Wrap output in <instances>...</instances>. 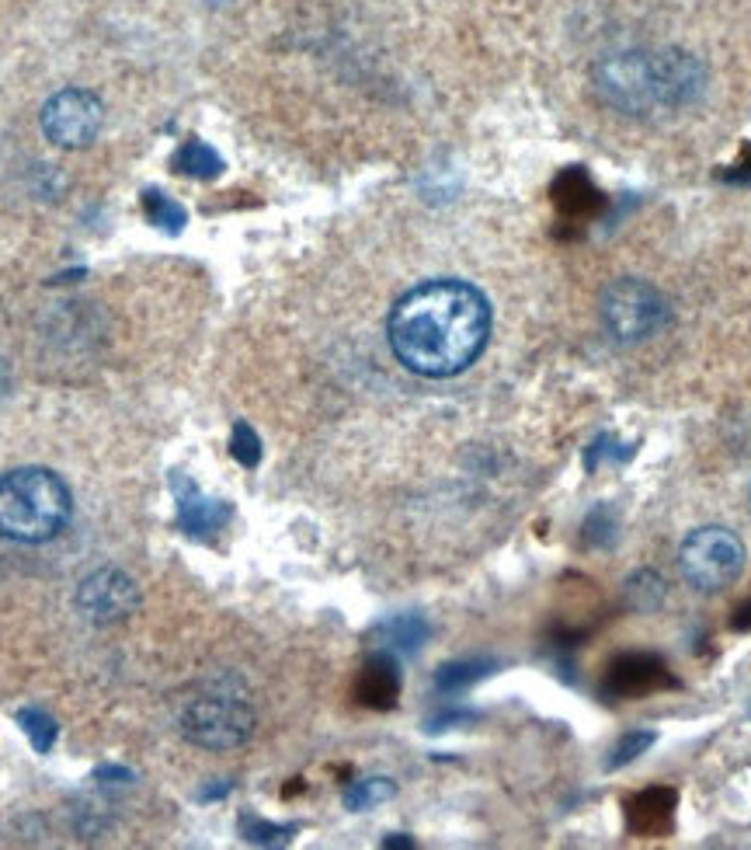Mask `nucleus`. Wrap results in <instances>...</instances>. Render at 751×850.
<instances>
[{
	"mask_svg": "<svg viewBox=\"0 0 751 850\" xmlns=\"http://www.w3.org/2000/svg\"><path fill=\"white\" fill-rule=\"evenodd\" d=\"M386 335L410 373L446 381L473 366L488 345L491 307L463 279H431L397 300Z\"/></svg>",
	"mask_w": 751,
	"mask_h": 850,
	"instance_id": "nucleus-1",
	"label": "nucleus"
},
{
	"mask_svg": "<svg viewBox=\"0 0 751 850\" xmlns=\"http://www.w3.org/2000/svg\"><path fill=\"white\" fill-rule=\"evenodd\" d=\"M70 512H74V495L53 470L18 467L0 475V537L4 540L45 545L66 527Z\"/></svg>",
	"mask_w": 751,
	"mask_h": 850,
	"instance_id": "nucleus-2",
	"label": "nucleus"
},
{
	"mask_svg": "<svg viewBox=\"0 0 751 850\" xmlns=\"http://www.w3.org/2000/svg\"><path fill=\"white\" fill-rule=\"evenodd\" d=\"M598 314L605 332L623 345H637L650 335H658L668 321L665 297L644 279H616L605 287Z\"/></svg>",
	"mask_w": 751,
	"mask_h": 850,
	"instance_id": "nucleus-3",
	"label": "nucleus"
},
{
	"mask_svg": "<svg viewBox=\"0 0 751 850\" xmlns=\"http://www.w3.org/2000/svg\"><path fill=\"white\" fill-rule=\"evenodd\" d=\"M678 569L682 579L699 593H720L734 585L744 572V545L734 530L727 527H699L686 537L678 551Z\"/></svg>",
	"mask_w": 751,
	"mask_h": 850,
	"instance_id": "nucleus-4",
	"label": "nucleus"
},
{
	"mask_svg": "<svg viewBox=\"0 0 751 850\" xmlns=\"http://www.w3.org/2000/svg\"><path fill=\"white\" fill-rule=\"evenodd\" d=\"M181 732L202 749H237L254 736V712L240 694L209 691L188 701Z\"/></svg>",
	"mask_w": 751,
	"mask_h": 850,
	"instance_id": "nucleus-5",
	"label": "nucleus"
},
{
	"mask_svg": "<svg viewBox=\"0 0 751 850\" xmlns=\"http://www.w3.org/2000/svg\"><path fill=\"white\" fill-rule=\"evenodd\" d=\"M598 91L616 108L640 115L654 105H665L661 94V56L658 53H616L598 63Z\"/></svg>",
	"mask_w": 751,
	"mask_h": 850,
	"instance_id": "nucleus-6",
	"label": "nucleus"
},
{
	"mask_svg": "<svg viewBox=\"0 0 751 850\" xmlns=\"http://www.w3.org/2000/svg\"><path fill=\"white\" fill-rule=\"evenodd\" d=\"M105 123V108L84 87H66L53 94L42 108V133L63 151L87 147Z\"/></svg>",
	"mask_w": 751,
	"mask_h": 850,
	"instance_id": "nucleus-7",
	"label": "nucleus"
},
{
	"mask_svg": "<svg viewBox=\"0 0 751 850\" xmlns=\"http://www.w3.org/2000/svg\"><path fill=\"white\" fill-rule=\"evenodd\" d=\"M136 607H139V589L118 569L94 572L77 589V610L91 624H123Z\"/></svg>",
	"mask_w": 751,
	"mask_h": 850,
	"instance_id": "nucleus-8",
	"label": "nucleus"
},
{
	"mask_svg": "<svg viewBox=\"0 0 751 850\" xmlns=\"http://www.w3.org/2000/svg\"><path fill=\"white\" fill-rule=\"evenodd\" d=\"M665 687H675V680L654 652H626V655L613 659L609 670H605V680H602V694L626 697V701L647 697Z\"/></svg>",
	"mask_w": 751,
	"mask_h": 850,
	"instance_id": "nucleus-9",
	"label": "nucleus"
},
{
	"mask_svg": "<svg viewBox=\"0 0 751 850\" xmlns=\"http://www.w3.org/2000/svg\"><path fill=\"white\" fill-rule=\"evenodd\" d=\"M171 488H175V502H178V527L196 537V540H206L212 533H220L227 527L230 519V502L223 499H209V495L199 491V485L185 478V475H175L171 478Z\"/></svg>",
	"mask_w": 751,
	"mask_h": 850,
	"instance_id": "nucleus-10",
	"label": "nucleus"
},
{
	"mask_svg": "<svg viewBox=\"0 0 751 850\" xmlns=\"http://www.w3.org/2000/svg\"><path fill=\"white\" fill-rule=\"evenodd\" d=\"M397 694H400V670H397L394 652H386V649L373 652L355 680L358 704L373 707V712H386V707L397 704Z\"/></svg>",
	"mask_w": 751,
	"mask_h": 850,
	"instance_id": "nucleus-11",
	"label": "nucleus"
},
{
	"mask_svg": "<svg viewBox=\"0 0 751 850\" xmlns=\"http://www.w3.org/2000/svg\"><path fill=\"white\" fill-rule=\"evenodd\" d=\"M678 795L671 788H647L626 801V822L640 837H661L671 830Z\"/></svg>",
	"mask_w": 751,
	"mask_h": 850,
	"instance_id": "nucleus-12",
	"label": "nucleus"
},
{
	"mask_svg": "<svg viewBox=\"0 0 751 850\" xmlns=\"http://www.w3.org/2000/svg\"><path fill=\"white\" fill-rule=\"evenodd\" d=\"M376 638L383 642L386 652H418L431 638V628L421 613H400V618L383 621L376 628Z\"/></svg>",
	"mask_w": 751,
	"mask_h": 850,
	"instance_id": "nucleus-13",
	"label": "nucleus"
},
{
	"mask_svg": "<svg viewBox=\"0 0 751 850\" xmlns=\"http://www.w3.org/2000/svg\"><path fill=\"white\" fill-rule=\"evenodd\" d=\"M665 593H668V585H665V579L654 569L634 572V576L626 579V589H623L629 610H637V613H654L665 603Z\"/></svg>",
	"mask_w": 751,
	"mask_h": 850,
	"instance_id": "nucleus-14",
	"label": "nucleus"
},
{
	"mask_svg": "<svg viewBox=\"0 0 751 850\" xmlns=\"http://www.w3.org/2000/svg\"><path fill=\"white\" fill-rule=\"evenodd\" d=\"M175 172L209 182V178H216L223 172V157L216 154L209 144H202V139H188V144L175 154Z\"/></svg>",
	"mask_w": 751,
	"mask_h": 850,
	"instance_id": "nucleus-15",
	"label": "nucleus"
},
{
	"mask_svg": "<svg viewBox=\"0 0 751 850\" xmlns=\"http://www.w3.org/2000/svg\"><path fill=\"white\" fill-rule=\"evenodd\" d=\"M494 670L491 659H467V663H446L439 673H435V687L442 694H456V691H467L470 683L483 680Z\"/></svg>",
	"mask_w": 751,
	"mask_h": 850,
	"instance_id": "nucleus-16",
	"label": "nucleus"
},
{
	"mask_svg": "<svg viewBox=\"0 0 751 850\" xmlns=\"http://www.w3.org/2000/svg\"><path fill=\"white\" fill-rule=\"evenodd\" d=\"M556 206L567 212H592L598 206V193L577 172H571L556 182Z\"/></svg>",
	"mask_w": 751,
	"mask_h": 850,
	"instance_id": "nucleus-17",
	"label": "nucleus"
},
{
	"mask_svg": "<svg viewBox=\"0 0 751 850\" xmlns=\"http://www.w3.org/2000/svg\"><path fill=\"white\" fill-rule=\"evenodd\" d=\"M18 725L29 736L35 753H50L56 746V722H53V715H45L42 707H21Z\"/></svg>",
	"mask_w": 751,
	"mask_h": 850,
	"instance_id": "nucleus-18",
	"label": "nucleus"
},
{
	"mask_svg": "<svg viewBox=\"0 0 751 850\" xmlns=\"http://www.w3.org/2000/svg\"><path fill=\"white\" fill-rule=\"evenodd\" d=\"M394 795H397V785L390 781V777H366V781H355L345 791V809L362 812V809H373V806H379V801L394 798Z\"/></svg>",
	"mask_w": 751,
	"mask_h": 850,
	"instance_id": "nucleus-19",
	"label": "nucleus"
},
{
	"mask_svg": "<svg viewBox=\"0 0 751 850\" xmlns=\"http://www.w3.org/2000/svg\"><path fill=\"white\" fill-rule=\"evenodd\" d=\"M143 209H147L150 224H157V227H164V230H171V234H178V230L188 224L185 206H181V203H175L171 196L154 193V188H150L147 196H143Z\"/></svg>",
	"mask_w": 751,
	"mask_h": 850,
	"instance_id": "nucleus-20",
	"label": "nucleus"
},
{
	"mask_svg": "<svg viewBox=\"0 0 751 850\" xmlns=\"http://www.w3.org/2000/svg\"><path fill=\"white\" fill-rule=\"evenodd\" d=\"M300 830L296 822H264L261 816H240V833H244L248 843H261V847H272V843H285Z\"/></svg>",
	"mask_w": 751,
	"mask_h": 850,
	"instance_id": "nucleus-21",
	"label": "nucleus"
},
{
	"mask_svg": "<svg viewBox=\"0 0 751 850\" xmlns=\"http://www.w3.org/2000/svg\"><path fill=\"white\" fill-rule=\"evenodd\" d=\"M616 512H613V506L609 502H598L588 516H585V545L588 548H609L613 540H616Z\"/></svg>",
	"mask_w": 751,
	"mask_h": 850,
	"instance_id": "nucleus-22",
	"label": "nucleus"
},
{
	"mask_svg": "<svg viewBox=\"0 0 751 850\" xmlns=\"http://www.w3.org/2000/svg\"><path fill=\"white\" fill-rule=\"evenodd\" d=\"M654 739H658V736H654L650 728H647V732H644V728L626 732V736L613 746L609 760H605V770H623V767H629V764L640 757V753H647V749L654 746Z\"/></svg>",
	"mask_w": 751,
	"mask_h": 850,
	"instance_id": "nucleus-23",
	"label": "nucleus"
},
{
	"mask_svg": "<svg viewBox=\"0 0 751 850\" xmlns=\"http://www.w3.org/2000/svg\"><path fill=\"white\" fill-rule=\"evenodd\" d=\"M230 454L240 467H258L261 464V439L254 436V429L248 422H237L233 425V436H230Z\"/></svg>",
	"mask_w": 751,
	"mask_h": 850,
	"instance_id": "nucleus-24",
	"label": "nucleus"
},
{
	"mask_svg": "<svg viewBox=\"0 0 751 850\" xmlns=\"http://www.w3.org/2000/svg\"><path fill=\"white\" fill-rule=\"evenodd\" d=\"M98 777H102V781L108 777L112 785H126V781H133V770H126V767H98Z\"/></svg>",
	"mask_w": 751,
	"mask_h": 850,
	"instance_id": "nucleus-25",
	"label": "nucleus"
},
{
	"mask_svg": "<svg viewBox=\"0 0 751 850\" xmlns=\"http://www.w3.org/2000/svg\"><path fill=\"white\" fill-rule=\"evenodd\" d=\"M731 628H734V631H751V600H748V603H741V607L734 610Z\"/></svg>",
	"mask_w": 751,
	"mask_h": 850,
	"instance_id": "nucleus-26",
	"label": "nucleus"
},
{
	"mask_svg": "<svg viewBox=\"0 0 751 850\" xmlns=\"http://www.w3.org/2000/svg\"><path fill=\"white\" fill-rule=\"evenodd\" d=\"M230 788H233L230 781H223V785H209V788H206L199 798H202V801H212V798H227V795H230Z\"/></svg>",
	"mask_w": 751,
	"mask_h": 850,
	"instance_id": "nucleus-27",
	"label": "nucleus"
},
{
	"mask_svg": "<svg viewBox=\"0 0 751 850\" xmlns=\"http://www.w3.org/2000/svg\"><path fill=\"white\" fill-rule=\"evenodd\" d=\"M383 847H400V850H407V847H415V840L404 837V833H397V837H386Z\"/></svg>",
	"mask_w": 751,
	"mask_h": 850,
	"instance_id": "nucleus-28",
	"label": "nucleus"
},
{
	"mask_svg": "<svg viewBox=\"0 0 751 850\" xmlns=\"http://www.w3.org/2000/svg\"><path fill=\"white\" fill-rule=\"evenodd\" d=\"M8 381H11V376H8V363H4V360H0V397H4V394H8Z\"/></svg>",
	"mask_w": 751,
	"mask_h": 850,
	"instance_id": "nucleus-29",
	"label": "nucleus"
}]
</instances>
